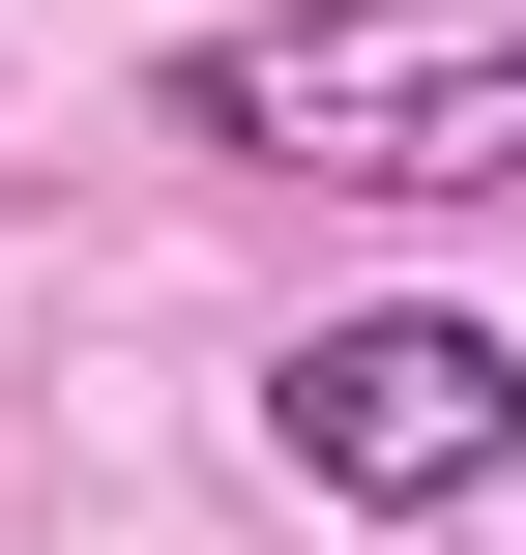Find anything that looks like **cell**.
Segmentation results:
<instances>
[{"instance_id": "6da1fadb", "label": "cell", "mask_w": 526, "mask_h": 555, "mask_svg": "<svg viewBox=\"0 0 526 555\" xmlns=\"http://www.w3.org/2000/svg\"><path fill=\"white\" fill-rule=\"evenodd\" d=\"M176 146L351 176V205H498L526 176V0H264V29H176Z\"/></svg>"}, {"instance_id": "7a4b0ae2", "label": "cell", "mask_w": 526, "mask_h": 555, "mask_svg": "<svg viewBox=\"0 0 526 555\" xmlns=\"http://www.w3.org/2000/svg\"><path fill=\"white\" fill-rule=\"evenodd\" d=\"M264 439H293V498H351V527H439V498H498V468H526V351H498V322H439V293H381V322H293Z\"/></svg>"}]
</instances>
